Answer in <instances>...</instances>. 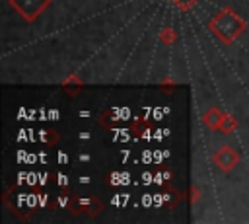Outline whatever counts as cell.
Segmentation results:
<instances>
[{
	"instance_id": "6da1fadb",
	"label": "cell",
	"mask_w": 249,
	"mask_h": 224,
	"mask_svg": "<svg viewBox=\"0 0 249 224\" xmlns=\"http://www.w3.org/2000/svg\"><path fill=\"white\" fill-rule=\"evenodd\" d=\"M245 23L230 10V8H224L218 12V16L210 21V29L224 41V43H230L233 41L241 31H243Z\"/></svg>"
},
{
	"instance_id": "7a4b0ae2",
	"label": "cell",
	"mask_w": 249,
	"mask_h": 224,
	"mask_svg": "<svg viewBox=\"0 0 249 224\" xmlns=\"http://www.w3.org/2000/svg\"><path fill=\"white\" fill-rule=\"evenodd\" d=\"M51 0H10V6L19 14L23 16V19L27 21H33L47 6H49Z\"/></svg>"
},
{
	"instance_id": "3957f363",
	"label": "cell",
	"mask_w": 249,
	"mask_h": 224,
	"mask_svg": "<svg viewBox=\"0 0 249 224\" xmlns=\"http://www.w3.org/2000/svg\"><path fill=\"white\" fill-rule=\"evenodd\" d=\"M212 160H214V164H216L222 171H231V169L239 164V154L235 152L233 146L224 144V146H220V148L214 152Z\"/></svg>"
},
{
	"instance_id": "277c9868",
	"label": "cell",
	"mask_w": 249,
	"mask_h": 224,
	"mask_svg": "<svg viewBox=\"0 0 249 224\" xmlns=\"http://www.w3.org/2000/svg\"><path fill=\"white\" fill-rule=\"evenodd\" d=\"M101 208H103V205H101V201L95 199V197H78V199H72V203H70L72 214H82V212H86V214H89V216H95V214L101 212Z\"/></svg>"
},
{
	"instance_id": "5b68a950",
	"label": "cell",
	"mask_w": 249,
	"mask_h": 224,
	"mask_svg": "<svg viewBox=\"0 0 249 224\" xmlns=\"http://www.w3.org/2000/svg\"><path fill=\"white\" fill-rule=\"evenodd\" d=\"M222 117H224V113H222L218 107H208V109L204 111V115H202V123H204L208 129L218 131V129H220V123H222Z\"/></svg>"
},
{
	"instance_id": "8992f818",
	"label": "cell",
	"mask_w": 249,
	"mask_h": 224,
	"mask_svg": "<svg viewBox=\"0 0 249 224\" xmlns=\"http://www.w3.org/2000/svg\"><path fill=\"white\" fill-rule=\"evenodd\" d=\"M107 183L109 185H126L128 183V171H113L111 175H107Z\"/></svg>"
},
{
	"instance_id": "52a82bcc",
	"label": "cell",
	"mask_w": 249,
	"mask_h": 224,
	"mask_svg": "<svg viewBox=\"0 0 249 224\" xmlns=\"http://www.w3.org/2000/svg\"><path fill=\"white\" fill-rule=\"evenodd\" d=\"M235 127H237V121H235L231 115H224V117H222V123H220V131H222L224 134H230V132H233V131H235Z\"/></svg>"
},
{
	"instance_id": "ba28073f",
	"label": "cell",
	"mask_w": 249,
	"mask_h": 224,
	"mask_svg": "<svg viewBox=\"0 0 249 224\" xmlns=\"http://www.w3.org/2000/svg\"><path fill=\"white\" fill-rule=\"evenodd\" d=\"M54 131H39V138L43 140V142H47V144H54L56 142V134H53Z\"/></svg>"
},
{
	"instance_id": "9c48e42d",
	"label": "cell",
	"mask_w": 249,
	"mask_h": 224,
	"mask_svg": "<svg viewBox=\"0 0 249 224\" xmlns=\"http://www.w3.org/2000/svg\"><path fill=\"white\" fill-rule=\"evenodd\" d=\"M152 181H154V173H150V171L142 173V183H144V185H150Z\"/></svg>"
},
{
	"instance_id": "30bf717a",
	"label": "cell",
	"mask_w": 249,
	"mask_h": 224,
	"mask_svg": "<svg viewBox=\"0 0 249 224\" xmlns=\"http://www.w3.org/2000/svg\"><path fill=\"white\" fill-rule=\"evenodd\" d=\"M66 183H68V181H66V175L58 173V185H60V187H66Z\"/></svg>"
},
{
	"instance_id": "8fae6325",
	"label": "cell",
	"mask_w": 249,
	"mask_h": 224,
	"mask_svg": "<svg viewBox=\"0 0 249 224\" xmlns=\"http://www.w3.org/2000/svg\"><path fill=\"white\" fill-rule=\"evenodd\" d=\"M58 162H60V164H66V162H68V156H66L64 152H58Z\"/></svg>"
},
{
	"instance_id": "7c38bea8",
	"label": "cell",
	"mask_w": 249,
	"mask_h": 224,
	"mask_svg": "<svg viewBox=\"0 0 249 224\" xmlns=\"http://www.w3.org/2000/svg\"><path fill=\"white\" fill-rule=\"evenodd\" d=\"M191 193H193V195H191V201L195 203V201L198 199V187H193V191H191Z\"/></svg>"
},
{
	"instance_id": "4fadbf2b",
	"label": "cell",
	"mask_w": 249,
	"mask_h": 224,
	"mask_svg": "<svg viewBox=\"0 0 249 224\" xmlns=\"http://www.w3.org/2000/svg\"><path fill=\"white\" fill-rule=\"evenodd\" d=\"M175 2H177V4H181V6H191L195 0H175Z\"/></svg>"
},
{
	"instance_id": "5bb4252c",
	"label": "cell",
	"mask_w": 249,
	"mask_h": 224,
	"mask_svg": "<svg viewBox=\"0 0 249 224\" xmlns=\"http://www.w3.org/2000/svg\"><path fill=\"white\" fill-rule=\"evenodd\" d=\"M58 205H68V197H58Z\"/></svg>"
},
{
	"instance_id": "9a60e30c",
	"label": "cell",
	"mask_w": 249,
	"mask_h": 224,
	"mask_svg": "<svg viewBox=\"0 0 249 224\" xmlns=\"http://www.w3.org/2000/svg\"><path fill=\"white\" fill-rule=\"evenodd\" d=\"M142 203H144L146 206H148V205H152V199H150V195H146V197L142 199Z\"/></svg>"
},
{
	"instance_id": "2e32d148",
	"label": "cell",
	"mask_w": 249,
	"mask_h": 224,
	"mask_svg": "<svg viewBox=\"0 0 249 224\" xmlns=\"http://www.w3.org/2000/svg\"><path fill=\"white\" fill-rule=\"evenodd\" d=\"M80 183H89V177H88V175H84V177H80Z\"/></svg>"
},
{
	"instance_id": "e0dca14e",
	"label": "cell",
	"mask_w": 249,
	"mask_h": 224,
	"mask_svg": "<svg viewBox=\"0 0 249 224\" xmlns=\"http://www.w3.org/2000/svg\"><path fill=\"white\" fill-rule=\"evenodd\" d=\"M80 138L86 140V138H89V134H88V132H80Z\"/></svg>"
},
{
	"instance_id": "ac0fdd59",
	"label": "cell",
	"mask_w": 249,
	"mask_h": 224,
	"mask_svg": "<svg viewBox=\"0 0 249 224\" xmlns=\"http://www.w3.org/2000/svg\"><path fill=\"white\" fill-rule=\"evenodd\" d=\"M80 160H82V162H88V160H89V156H88V154H82V156H80Z\"/></svg>"
}]
</instances>
